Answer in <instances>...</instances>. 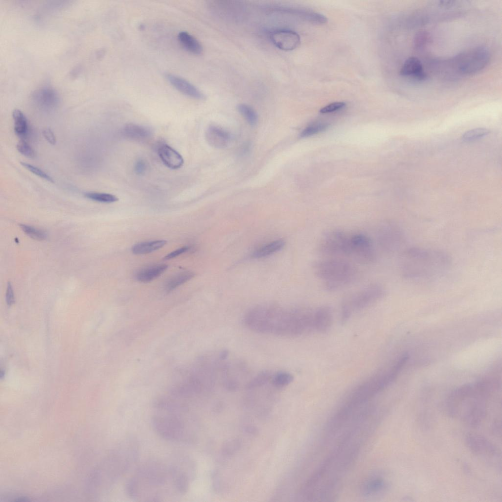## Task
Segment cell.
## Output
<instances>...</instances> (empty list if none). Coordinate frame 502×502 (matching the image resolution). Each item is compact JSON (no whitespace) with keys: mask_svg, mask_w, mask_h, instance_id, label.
<instances>
[{"mask_svg":"<svg viewBox=\"0 0 502 502\" xmlns=\"http://www.w3.org/2000/svg\"><path fill=\"white\" fill-rule=\"evenodd\" d=\"M188 461L166 463L151 461L142 465L126 486L131 498L141 502H162L185 494L190 477Z\"/></svg>","mask_w":502,"mask_h":502,"instance_id":"6da1fadb","label":"cell"},{"mask_svg":"<svg viewBox=\"0 0 502 502\" xmlns=\"http://www.w3.org/2000/svg\"><path fill=\"white\" fill-rule=\"evenodd\" d=\"M315 309L258 305L249 310L243 323L255 332L280 337H295L315 331Z\"/></svg>","mask_w":502,"mask_h":502,"instance_id":"7a4b0ae2","label":"cell"},{"mask_svg":"<svg viewBox=\"0 0 502 502\" xmlns=\"http://www.w3.org/2000/svg\"><path fill=\"white\" fill-rule=\"evenodd\" d=\"M193 420L189 407L163 397L155 403L152 427L160 436L167 440L191 442L195 436Z\"/></svg>","mask_w":502,"mask_h":502,"instance_id":"3957f363","label":"cell"},{"mask_svg":"<svg viewBox=\"0 0 502 502\" xmlns=\"http://www.w3.org/2000/svg\"><path fill=\"white\" fill-rule=\"evenodd\" d=\"M400 255V272L410 280L436 279L443 276L451 265L449 256L438 250L411 248L404 249Z\"/></svg>","mask_w":502,"mask_h":502,"instance_id":"277c9868","label":"cell"},{"mask_svg":"<svg viewBox=\"0 0 502 502\" xmlns=\"http://www.w3.org/2000/svg\"><path fill=\"white\" fill-rule=\"evenodd\" d=\"M491 390L482 385L461 388L448 398L444 411L450 417L459 419L472 427H477L486 417V401Z\"/></svg>","mask_w":502,"mask_h":502,"instance_id":"5b68a950","label":"cell"},{"mask_svg":"<svg viewBox=\"0 0 502 502\" xmlns=\"http://www.w3.org/2000/svg\"><path fill=\"white\" fill-rule=\"evenodd\" d=\"M313 272L325 289L333 291L353 283L359 276L356 265L342 257H326L316 261Z\"/></svg>","mask_w":502,"mask_h":502,"instance_id":"8992f818","label":"cell"},{"mask_svg":"<svg viewBox=\"0 0 502 502\" xmlns=\"http://www.w3.org/2000/svg\"><path fill=\"white\" fill-rule=\"evenodd\" d=\"M406 363L400 358L390 368L379 371L356 386L348 398V406H353L373 397L388 387L396 379Z\"/></svg>","mask_w":502,"mask_h":502,"instance_id":"52a82bcc","label":"cell"},{"mask_svg":"<svg viewBox=\"0 0 502 502\" xmlns=\"http://www.w3.org/2000/svg\"><path fill=\"white\" fill-rule=\"evenodd\" d=\"M385 294L384 287L379 284H370L346 297L341 304L343 321H346L354 313L380 300Z\"/></svg>","mask_w":502,"mask_h":502,"instance_id":"ba28073f","label":"cell"},{"mask_svg":"<svg viewBox=\"0 0 502 502\" xmlns=\"http://www.w3.org/2000/svg\"><path fill=\"white\" fill-rule=\"evenodd\" d=\"M490 59L489 50L483 46H477L459 53L451 61L457 74L472 75L483 70Z\"/></svg>","mask_w":502,"mask_h":502,"instance_id":"9c48e42d","label":"cell"},{"mask_svg":"<svg viewBox=\"0 0 502 502\" xmlns=\"http://www.w3.org/2000/svg\"><path fill=\"white\" fill-rule=\"evenodd\" d=\"M318 250L326 257H351V234L339 229L329 231L321 238Z\"/></svg>","mask_w":502,"mask_h":502,"instance_id":"30bf717a","label":"cell"},{"mask_svg":"<svg viewBox=\"0 0 502 502\" xmlns=\"http://www.w3.org/2000/svg\"><path fill=\"white\" fill-rule=\"evenodd\" d=\"M377 243L380 249L388 254L401 253L404 250L405 237L401 227L392 221L383 222L376 234Z\"/></svg>","mask_w":502,"mask_h":502,"instance_id":"8fae6325","label":"cell"},{"mask_svg":"<svg viewBox=\"0 0 502 502\" xmlns=\"http://www.w3.org/2000/svg\"><path fill=\"white\" fill-rule=\"evenodd\" d=\"M351 254L357 261L370 264L375 261L376 253L374 243L367 235L362 233L351 234Z\"/></svg>","mask_w":502,"mask_h":502,"instance_id":"7c38bea8","label":"cell"},{"mask_svg":"<svg viewBox=\"0 0 502 502\" xmlns=\"http://www.w3.org/2000/svg\"><path fill=\"white\" fill-rule=\"evenodd\" d=\"M465 444L472 453L478 456L487 459H496L499 456L496 447L481 435L472 433L467 435Z\"/></svg>","mask_w":502,"mask_h":502,"instance_id":"4fadbf2b","label":"cell"},{"mask_svg":"<svg viewBox=\"0 0 502 502\" xmlns=\"http://www.w3.org/2000/svg\"><path fill=\"white\" fill-rule=\"evenodd\" d=\"M269 36L271 41L275 46L284 51L293 50L300 43L299 35L290 29L274 30L270 33Z\"/></svg>","mask_w":502,"mask_h":502,"instance_id":"5bb4252c","label":"cell"},{"mask_svg":"<svg viewBox=\"0 0 502 502\" xmlns=\"http://www.w3.org/2000/svg\"><path fill=\"white\" fill-rule=\"evenodd\" d=\"M400 74L403 77L417 81H424L427 77L421 62L415 57H410L404 62L400 70Z\"/></svg>","mask_w":502,"mask_h":502,"instance_id":"9a60e30c","label":"cell"},{"mask_svg":"<svg viewBox=\"0 0 502 502\" xmlns=\"http://www.w3.org/2000/svg\"><path fill=\"white\" fill-rule=\"evenodd\" d=\"M166 77L174 87L183 94L197 100L204 99V94L184 78L171 74H167Z\"/></svg>","mask_w":502,"mask_h":502,"instance_id":"2e32d148","label":"cell"},{"mask_svg":"<svg viewBox=\"0 0 502 502\" xmlns=\"http://www.w3.org/2000/svg\"><path fill=\"white\" fill-rule=\"evenodd\" d=\"M205 138L208 144L217 149L226 147L231 139L230 133L218 126H209L205 132Z\"/></svg>","mask_w":502,"mask_h":502,"instance_id":"e0dca14e","label":"cell"},{"mask_svg":"<svg viewBox=\"0 0 502 502\" xmlns=\"http://www.w3.org/2000/svg\"><path fill=\"white\" fill-rule=\"evenodd\" d=\"M158 155L162 162L168 168L177 169L182 167L184 161L182 156L175 149L166 144L158 147Z\"/></svg>","mask_w":502,"mask_h":502,"instance_id":"ac0fdd59","label":"cell"},{"mask_svg":"<svg viewBox=\"0 0 502 502\" xmlns=\"http://www.w3.org/2000/svg\"><path fill=\"white\" fill-rule=\"evenodd\" d=\"M333 322V314L331 308L328 306H321L315 309V331L319 333L327 332L331 327Z\"/></svg>","mask_w":502,"mask_h":502,"instance_id":"d6986e66","label":"cell"},{"mask_svg":"<svg viewBox=\"0 0 502 502\" xmlns=\"http://www.w3.org/2000/svg\"><path fill=\"white\" fill-rule=\"evenodd\" d=\"M122 133L127 138L139 141L150 138L152 134V131L150 127L146 126L128 124L124 126Z\"/></svg>","mask_w":502,"mask_h":502,"instance_id":"ffe728a7","label":"cell"},{"mask_svg":"<svg viewBox=\"0 0 502 502\" xmlns=\"http://www.w3.org/2000/svg\"><path fill=\"white\" fill-rule=\"evenodd\" d=\"M167 268L168 265L166 264L151 265L138 271L135 277L140 282H148L160 276Z\"/></svg>","mask_w":502,"mask_h":502,"instance_id":"44dd1931","label":"cell"},{"mask_svg":"<svg viewBox=\"0 0 502 502\" xmlns=\"http://www.w3.org/2000/svg\"><path fill=\"white\" fill-rule=\"evenodd\" d=\"M14 122V131L21 138L25 140L29 134V127L28 120L25 114L19 109H15L12 112Z\"/></svg>","mask_w":502,"mask_h":502,"instance_id":"7402d4cb","label":"cell"},{"mask_svg":"<svg viewBox=\"0 0 502 502\" xmlns=\"http://www.w3.org/2000/svg\"><path fill=\"white\" fill-rule=\"evenodd\" d=\"M178 39L181 46L187 50L195 54H200L202 51L201 43L189 33L181 31L178 34Z\"/></svg>","mask_w":502,"mask_h":502,"instance_id":"603a6c76","label":"cell"},{"mask_svg":"<svg viewBox=\"0 0 502 502\" xmlns=\"http://www.w3.org/2000/svg\"><path fill=\"white\" fill-rule=\"evenodd\" d=\"M281 239L271 241L256 250L252 254L254 258H261L269 256L281 250L285 245Z\"/></svg>","mask_w":502,"mask_h":502,"instance_id":"cb8c5ba5","label":"cell"},{"mask_svg":"<svg viewBox=\"0 0 502 502\" xmlns=\"http://www.w3.org/2000/svg\"><path fill=\"white\" fill-rule=\"evenodd\" d=\"M166 243L164 240L139 243L132 246L131 251L135 254H146L161 248Z\"/></svg>","mask_w":502,"mask_h":502,"instance_id":"d4e9b609","label":"cell"},{"mask_svg":"<svg viewBox=\"0 0 502 502\" xmlns=\"http://www.w3.org/2000/svg\"><path fill=\"white\" fill-rule=\"evenodd\" d=\"M194 276L192 272L186 271L179 273L170 278L167 282L166 287L167 290L171 291L182 284L187 282Z\"/></svg>","mask_w":502,"mask_h":502,"instance_id":"484cf974","label":"cell"},{"mask_svg":"<svg viewBox=\"0 0 502 502\" xmlns=\"http://www.w3.org/2000/svg\"><path fill=\"white\" fill-rule=\"evenodd\" d=\"M237 108L239 112L250 125L254 126L256 124L258 121V116L255 111L251 106L245 103H240L237 105Z\"/></svg>","mask_w":502,"mask_h":502,"instance_id":"4316f807","label":"cell"},{"mask_svg":"<svg viewBox=\"0 0 502 502\" xmlns=\"http://www.w3.org/2000/svg\"><path fill=\"white\" fill-rule=\"evenodd\" d=\"M84 195L87 199L103 203H112L118 200L116 196L105 193L89 192L85 193Z\"/></svg>","mask_w":502,"mask_h":502,"instance_id":"83f0119b","label":"cell"},{"mask_svg":"<svg viewBox=\"0 0 502 502\" xmlns=\"http://www.w3.org/2000/svg\"><path fill=\"white\" fill-rule=\"evenodd\" d=\"M489 132L488 129L485 128L472 129L462 135V140L465 142L474 141L487 135Z\"/></svg>","mask_w":502,"mask_h":502,"instance_id":"f1b7e54d","label":"cell"},{"mask_svg":"<svg viewBox=\"0 0 502 502\" xmlns=\"http://www.w3.org/2000/svg\"><path fill=\"white\" fill-rule=\"evenodd\" d=\"M20 226L26 235L34 239L43 240L47 237L46 232L41 229L24 224H21Z\"/></svg>","mask_w":502,"mask_h":502,"instance_id":"f546056e","label":"cell"},{"mask_svg":"<svg viewBox=\"0 0 502 502\" xmlns=\"http://www.w3.org/2000/svg\"><path fill=\"white\" fill-rule=\"evenodd\" d=\"M328 126L326 123H317L311 125L304 128L301 132V137H306L325 130Z\"/></svg>","mask_w":502,"mask_h":502,"instance_id":"4dcf8cb0","label":"cell"},{"mask_svg":"<svg viewBox=\"0 0 502 502\" xmlns=\"http://www.w3.org/2000/svg\"><path fill=\"white\" fill-rule=\"evenodd\" d=\"M18 151L25 156L33 158L35 156L34 151L25 140L21 139L17 144Z\"/></svg>","mask_w":502,"mask_h":502,"instance_id":"1f68e13d","label":"cell"},{"mask_svg":"<svg viewBox=\"0 0 502 502\" xmlns=\"http://www.w3.org/2000/svg\"><path fill=\"white\" fill-rule=\"evenodd\" d=\"M20 163L24 168L35 175L50 182L53 183L54 182V180L51 177L40 168L24 162H21Z\"/></svg>","mask_w":502,"mask_h":502,"instance_id":"d6a6232c","label":"cell"},{"mask_svg":"<svg viewBox=\"0 0 502 502\" xmlns=\"http://www.w3.org/2000/svg\"><path fill=\"white\" fill-rule=\"evenodd\" d=\"M346 105L343 102H335L330 103L321 108L320 112L321 113H328L340 110Z\"/></svg>","mask_w":502,"mask_h":502,"instance_id":"836d02e7","label":"cell"},{"mask_svg":"<svg viewBox=\"0 0 502 502\" xmlns=\"http://www.w3.org/2000/svg\"><path fill=\"white\" fill-rule=\"evenodd\" d=\"M6 301L8 305H12L15 302L14 295L11 284L8 282L6 291Z\"/></svg>","mask_w":502,"mask_h":502,"instance_id":"e575fe53","label":"cell"},{"mask_svg":"<svg viewBox=\"0 0 502 502\" xmlns=\"http://www.w3.org/2000/svg\"><path fill=\"white\" fill-rule=\"evenodd\" d=\"M383 486V482L382 480H376L370 483L367 486V490L369 492H375L381 489Z\"/></svg>","mask_w":502,"mask_h":502,"instance_id":"d590c367","label":"cell"},{"mask_svg":"<svg viewBox=\"0 0 502 502\" xmlns=\"http://www.w3.org/2000/svg\"><path fill=\"white\" fill-rule=\"evenodd\" d=\"M43 134L45 138L48 141V142L51 144L54 145L56 143V138L55 136L52 131V130L49 128H46L43 130Z\"/></svg>","mask_w":502,"mask_h":502,"instance_id":"8d00e7d4","label":"cell"},{"mask_svg":"<svg viewBox=\"0 0 502 502\" xmlns=\"http://www.w3.org/2000/svg\"><path fill=\"white\" fill-rule=\"evenodd\" d=\"M147 169V165L144 160L140 159L138 160L134 166L135 173L138 175L144 174Z\"/></svg>","mask_w":502,"mask_h":502,"instance_id":"74e56055","label":"cell"},{"mask_svg":"<svg viewBox=\"0 0 502 502\" xmlns=\"http://www.w3.org/2000/svg\"><path fill=\"white\" fill-rule=\"evenodd\" d=\"M188 249H189V247H187V246L181 247V248H180L179 249H177V250H175L174 251H173L172 252L169 253V254H168L167 255H166L165 256L164 258L165 259H172V258H173L174 257H176L179 255L180 254H181L186 252V251H187L188 250Z\"/></svg>","mask_w":502,"mask_h":502,"instance_id":"f35d334b","label":"cell"},{"mask_svg":"<svg viewBox=\"0 0 502 502\" xmlns=\"http://www.w3.org/2000/svg\"><path fill=\"white\" fill-rule=\"evenodd\" d=\"M427 34L426 32H420L417 35L415 39V46L420 47L425 44L427 39Z\"/></svg>","mask_w":502,"mask_h":502,"instance_id":"ab89813d","label":"cell"}]
</instances>
